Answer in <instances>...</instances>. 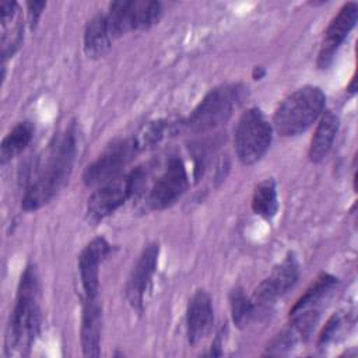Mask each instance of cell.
Listing matches in <instances>:
<instances>
[{"mask_svg": "<svg viewBox=\"0 0 358 358\" xmlns=\"http://www.w3.org/2000/svg\"><path fill=\"white\" fill-rule=\"evenodd\" d=\"M77 154V133L71 123L50 144L45 159L36 169V175L24 192L21 207L25 211H36L50 203L69 182Z\"/></svg>", "mask_w": 358, "mask_h": 358, "instance_id": "1", "label": "cell"}, {"mask_svg": "<svg viewBox=\"0 0 358 358\" xmlns=\"http://www.w3.org/2000/svg\"><path fill=\"white\" fill-rule=\"evenodd\" d=\"M41 284L35 264H27L17 288L15 303L7 324L4 351L7 357H24L39 336Z\"/></svg>", "mask_w": 358, "mask_h": 358, "instance_id": "2", "label": "cell"}, {"mask_svg": "<svg viewBox=\"0 0 358 358\" xmlns=\"http://www.w3.org/2000/svg\"><path fill=\"white\" fill-rule=\"evenodd\" d=\"M326 106V95L320 87L303 85L289 94L273 115V129L282 137L305 133L319 120Z\"/></svg>", "mask_w": 358, "mask_h": 358, "instance_id": "3", "label": "cell"}, {"mask_svg": "<svg viewBox=\"0 0 358 358\" xmlns=\"http://www.w3.org/2000/svg\"><path fill=\"white\" fill-rule=\"evenodd\" d=\"M249 91L245 84L232 83L211 88L199 105L193 109L183 127L192 133H206L227 123L234 110L248 98Z\"/></svg>", "mask_w": 358, "mask_h": 358, "instance_id": "4", "label": "cell"}, {"mask_svg": "<svg viewBox=\"0 0 358 358\" xmlns=\"http://www.w3.org/2000/svg\"><path fill=\"white\" fill-rule=\"evenodd\" d=\"M144 175V169L137 166L136 169L122 173L98 186L87 201L88 221L98 224L117 211L140 190Z\"/></svg>", "mask_w": 358, "mask_h": 358, "instance_id": "5", "label": "cell"}, {"mask_svg": "<svg viewBox=\"0 0 358 358\" xmlns=\"http://www.w3.org/2000/svg\"><path fill=\"white\" fill-rule=\"evenodd\" d=\"M273 124L262 109L253 106L246 109L235 127L234 144L241 164L253 165L268 151L273 141Z\"/></svg>", "mask_w": 358, "mask_h": 358, "instance_id": "6", "label": "cell"}, {"mask_svg": "<svg viewBox=\"0 0 358 358\" xmlns=\"http://www.w3.org/2000/svg\"><path fill=\"white\" fill-rule=\"evenodd\" d=\"M164 13L161 1L119 0L109 4L106 20L113 39L133 31L148 29L158 24Z\"/></svg>", "mask_w": 358, "mask_h": 358, "instance_id": "7", "label": "cell"}, {"mask_svg": "<svg viewBox=\"0 0 358 358\" xmlns=\"http://www.w3.org/2000/svg\"><path fill=\"white\" fill-rule=\"evenodd\" d=\"M141 148L137 137H127L112 143L83 173V182L88 187H98L123 173V168Z\"/></svg>", "mask_w": 358, "mask_h": 358, "instance_id": "8", "label": "cell"}, {"mask_svg": "<svg viewBox=\"0 0 358 358\" xmlns=\"http://www.w3.org/2000/svg\"><path fill=\"white\" fill-rule=\"evenodd\" d=\"M299 263L294 253H288L273 271L256 287L252 298L256 315L267 310L277 299L284 296L298 281Z\"/></svg>", "mask_w": 358, "mask_h": 358, "instance_id": "9", "label": "cell"}, {"mask_svg": "<svg viewBox=\"0 0 358 358\" xmlns=\"http://www.w3.org/2000/svg\"><path fill=\"white\" fill-rule=\"evenodd\" d=\"M189 178L183 161L173 155L166 162L165 169L151 186L147 204L151 210H165L173 206L187 190Z\"/></svg>", "mask_w": 358, "mask_h": 358, "instance_id": "10", "label": "cell"}, {"mask_svg": "<svg viewBox=\"0 0 358 358\" xmlns=\"http://www.w3.org/2000/svg\"><path fill=\"white\" fill-rule=\"evenodd\" d=\"M357 20L358 6L354 1L345 3L333 17L329 27L324 31V36L317 55V67L320 70H326L333 64L338 49L341 48L345 38L355 27Z\"/></svg>", "mask_w": 358, "mask_h": 358, "instance_id": "11", "label": "cell"}, {"mask_svg": "<svg viewBox=\"0 0 358 358\" xmlns=\"http://www.w3.org/2000/svg\"><path fill=\"white\" fill-rule=\"evenodd\" d=\"M158 256L159 245L157 242L147 245L137 257L126 282V299L140 313L144 309V298L158 266Z\"/></svg>", "mask_w": 358, "mask_h": 358, "instance_id": "12", "label": "cell"}, {"mask_svg": "<svg viewBox=\"0 0 358 358\" xmlns=\"http://www.w3.org/2000/svg\"><path fill=\"white\" fill-rule=\"evenodd\" d=\"M112 252L110 243L96 236L90 241L78 255V273L83 298H98L99 295V268L102 262Z\"/></svg>", "mask_w": 358, "mask_h": 358, "instance_id": "13", "label": "cell"}, {"mask_svg": "<svg viewBox=\"0 0 358 358\" xmlns=\"http://www.w3.org/2000/svg\"><path fill=\"white\" fill-rule=\"evenodd\" d=\"M214 309L210 295L197 289L189 299L186 309V336L189 344L200 343L213 329Z\"/></svg>", "mask_w": 358, "mask_h": 358, "instance_id": "14", "label": "cell"}, {"mask_svg": "<svg viewBox=\"0 0 358 358\" xmlns=\"http://www.w3.org/2000/svg\"><path fill=\"white\" fill-rule=\"evenodd\" d=\"M102 305L99 298H83V313L80 327L81 350L85 357L101 355Z\"/></svg>", "mask_w": 358, "mask_h": 358, "instance_id": "15", "label": "cell"}, {"mask_svg": "<svg viewBox=\"0 0 358 358\" xmlns=\"http://www.w3.org/2000/svg\"><path fill=\"white\" fill-rule=\"evenodd\" d=\"M340 127V117L333 110H326L317 120L312 136L308 157L313 164L322 162L330 152Z\"/></svg>", "mask_w": 358, "mask_h": 358, "instance_id": "16", "label": "cell"}, {"mask_svg": "<svg viewBox=\"0 0 358 358\" xmlns=\"http://www.w3.org/2000/svg\"><path fill=\"white\" fill-rule=\"evenodd\" d=\"M113 36L109 31L105 13L95 14L84 28V52L90 59L105 56L112 46Z\"/></svg>", "mask_w": 358, "mask_h": 358, "instance_id": "17", "label": "cell"}, {"mask_svg": "<svg viewBox=\"0 0 358 358\" xmlns=\"http://www.w3.org/2000/svg\"><path fill=\"white\" fill-rule=\"evenodd\" d=\"M337 282L338 280L333 274L320 273L289 309V316L309 309H319L322 301L334 289Z\"/></svg>", "mask_w": 358, "mask_h": 358, "instance_id": "18", "label": "cell"}, {"mask_svg": "<svg viewBox=\"0 0 358 358\" xmlns=\"http://www.w3.org/2000/svg\"><path fill=\"white\" fill-rule=\"evenodd\" d=\"M35 133V124L29 120L17 123L3 138L0 147V159L4 165L17 155H20L32 141Z\"/></svg>", "mask_w": 358, "mask_h": 358, "instance_id": "19", "label": "cell"}, {"mask_svg": "<svg viewBox=\"0 0 358 358\" xmlns=\"http://www.w3.org/2000/svg\"><path fill=\"white\" fill-rule=\"evenodd\" d=\"M252 210L256 215L270 221L278 211L277 186L273 178H266L259 182L252 193Z\"/></svg>", "mask_w": 358, "mask_h": 358, "instance_id": "20", "label": "cell"}, {"mask_svg": "<svg viewBox=\"0 0 358 358\" xmlns=\"http://www.w3.org/2000/svg\"><path fill=\"white\" fill-rule=\"evenodd\" d=\"M229 308H231L232 322L239 329L245 327L256 316V310H255L252 298L245 294L242 287H235L231 289Z\"/></svg>", "mask_w": 358, "mask_h": 358, "instance_id": "21", "label": "cell"}, {"mask_svg": "<svg viewBox=\"0 0 358 358\" xmlns=\"http://www.w3.org/2000/svg\"><path fill=\"white\" fill-rule=\"evenodd\" d=\"M347 324H348V315H345L344 312H337V313L331 315V317L326 322L324 327L322 329V331L319 334L317 347L324 348L330 343L336 341L338 338V336L344 331Z\"/></svg>", "mask_w": 358, "mask_h": 358, "instance_id": "22", "label": "cell"}, {"mask_svg": "<svg viewBox=\"0 0 358 358\" xmlns=\"http://www.w3.org/2000/svg\"><path fill=\"white\" fill-rule=\"evenodd\" d=\"M46 7V1H28L27 3V14H28V24L31 29H35L38 21L42 15L43 8Z\"/></svg>", "mask_w": 358, "mask_h": 358, "instance_id": "23", "label": "cell"}, {"mask_svg": "<svg viewBox=\"0 0 358 358\" xmlns=\"http://www.w3.org/2000/svg\"><path fill=\"white\" fill-rule=\"evenodd\" d=\"M347 90H348L351 94H354V92H355V77H352L351 84L347 87Z\"/></svg>", "mask_w": 358, "mask_h": 358, "instance_id": "24", "label": "cell"}]
</instances>
